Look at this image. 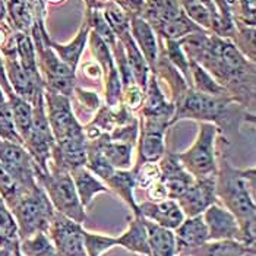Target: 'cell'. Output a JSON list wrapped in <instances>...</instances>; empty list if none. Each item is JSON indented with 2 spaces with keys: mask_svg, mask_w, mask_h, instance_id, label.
Returning a JSON list of instances; mask_svg holds the SVG:
<instances>
[{
  "mask_svg": "<svg viewBox=\"0 0 256 256\" xmlns=\"http://www.w3.org/2000/svg\"><path fill=\"white\" fill-rule=\"evenodd\" d=\"M256 168H237L227 158L218 160L216 190L218 202L236 217L240 238L246 246H255Z\"/></svg>",
  "mask_w": 256,
  "mask_h": 256,
  "instance_id": "1",
  "label": "cell"
},
{
  "mask_svg": "<svg viewBox=\"0 0 256 256\" xmlns=\"http://www.w3.org/2000/svg\"><path fill=\"white\" fill-rule=\"evenodd\" d=\"M244 108L228 97H212L189 88L174 102V114L170 124L182 120L208 122L220 126L228 128L233 120V113Z\"/></svg>",
  "mask_w": 256,
  "mask_h": 256,
  "instance_id": "2",
  "label": "cell"
},
{
  "mask_svg": "<svg viewBox=\"0 0 256 256\" xmlns=\"http://www.w3.org/2000/svg\"><path fill=\"white\" fill-rule=\"evenodd\" d=\"M37 182L44 189L56 212L80 224L86 221V210L79 200L69 172L62 170L48 161L47 172H40L37 168Z\"/></svg>",
  "mask_w": 256,
  "mask_h": 256,
  "instance_id": "3",
  "label": "cell"
},
{
  "mask_svg": "<svg viewBox=\"0 0 256 256\" xmlns=\"http://www.w3.org/2000/svg\"><path fill=\"white\" fill-rule=\"evenodd\" d=\"M9 210L15 218L20 240L40 232L47 233V228L56 212L40 184L31 189H24Z\"/></svg>",
  "mask_w": 256,
  "mask_h": 256,
  "instance_id": "4",
  "label": "cell"
},
{
  "mask_svg": "<svg viewBox=\"0 0 256 256\" xmlns=\"http://www.w3.org/2000/svg\"><path fill=\"white\" fill-rule=\"evenodd\" d=\"M218 135L220 128L217 124L202 122L192 146L178 154L182 166L190 176H194V178H211L217 174Z\"/></svg>",
  "mask_w": 256,
  "mask_h": 256,
  "instance_id": "5",
  "label": "cell"
},
{
  "mask_svg": "<svg viewBox=\"0 0 256 256\" xmlns=\"http://www.w3.org/2000/svg\"><path fill=\"white\" fill-rule=\"evenodd\" d=\"M44 104L47 120L56 142L84 134L82 124L74 112L70 97L44 88Z\"/></svg>",
  "mask_w": 256,
  "mask_h": 256,
  "instance_id": "6",
  "label": "cell"
},
{
  "mask_svg": "<svg viewBox=\"0 0 256 256\" xmlns=\"http://www.w3.org/2000/svg\"><path fill=\"white\" fill-rule=\"evenodd\" d=\"M0 164L22 189L38 184L37 166L22 144L0 139Z\"/></svg>",
  "mask_w": 256,
  "mask_h": 256,
  "instance_id": "7",
  "label": "cell"
},
{
  "mask_svg": "<svg viewBox=\"0 0 256 256\" xmlns=\"http://www.w3.org/2000/svg\"><path fill=\"white\" fill-rule=\"evenodd\" d=\"M84 224L54 212L47 228L58 256H86L84 249Z\"/></svg>",
  "mask_w": 256,
  "mask_h": 256,
  "instance_id": "8",
  "label": "cell"
},
{
  "mask_svg": "<svg viewBox=\"0 0 256 256\" xmlns=\"http://www.w3.org/2000/svg\"><path fill=\"white\" fill-rule=\"evenodd\" d=\"M170 122L166 118H139V162H158L166 152L164 134Z\"/></svg>",
  "mask_w": 256,
  "mask_h": 256,
  "instance_id": "9",
  "label": "cell"
},
{
  "mask_svg": "<svg viewBox=\"0 0 256 256\" xmlns=\"http://www.w3.org/2000/svg\"><path fill=\"white\" fill-rule=\"evenodd\" d=\"M176 200L184 217L202 216L212 204L218 202L216 176L195 178Z\"/></svg>",
  "mask_w": 256,
  "mask_h": 256,
  "instance_id": "10",
  "label": "cell"
},
{
  "mask_svg": "<svg viewBox=\"0 0 256 256\" xmlns=\"http://www.w3.org/2000/svg\"><path fill=\"white\" fill-rule=\"evenodd\" d=\"M202 218L208 228V242L240 238V227L236 217L220 202L212 204L202 214Z\"/></svg>",
  "mask_w": 256,
  "mask_h": 256,
  "instance_id": "11",
  "label": "cell"
},
{
  "mask_svg": "<svg viewBox=\"0 0 256 256\" xmlns=\"http://www.w3.org/2000/svg\"><path fill=\"white\" fill-rule=\"evenodd\" d=\"M138 211L144 220L172 232L176 230L184 220V214L174 199H164L160 202H151L145 199L138 202Z\"/></svg>",
  "mask_w": 256,
  "mask_h": 256,
  "instance_id": "12",
  "label": "cell"
},
{
  "mask_svg": "<svg viewBox=\"0 0 256 256\" xmlns=\"http://www.w3.org/2000/svg\"><path fill=\"white\" fill-rule=\"evenodd\" d=\"M161 170V182L167 189L168 199H178L195 180L184 167L182 166L178 157V152H164V156L158 161Z\"/></svg>",
  "mask_w": 256,
  "mask_h": 256,
  "instance_id": "13",
  "label": "cell"
},
{
  "mask_svg": "<svg viewBox=\"0 0 256 256\" xmlns=\"http://www.w3.org/2000/svg\"><path fill=\"white\" fill-rule=\"evenodd\" d=\"M50 161L66 172H74L75 168L85 167L86 162V139L82 135L72 136L56 142L52 150Z\"/></svg>",
  "mask_w": 256,
  "mask_h": 256,
  "instance_id": "14",
  "label": "cell"
},
{
  "mask_svg": "<svg viewBox=\"0 0 256 256\" xmlns=\"http://www.w3.org/2000/svg\"><path fill=\"white\" fill-rule=\"evenodd\" d=\"M173 233L176 240V255H182L208 242V228L202 216L184 217Z\"/></svg>",
  "mask_w": 256,
  "mask_h": 256,
  "instance_id": "15",
  "label": "cell"
},
{
  "mask_svg": "<svg viewBox=\"0 0 256 256\" xmlns=\"http://www.w3.org/2000/svg\"><path fill=\"white\" fill-rule=\"evenodd\" d=\"M142 116L144 118H166L172 122L174 114V104L166 98V94L160 88L158 79L156 75L150 76L148 85L145 90V97L142 104Z\"/></svg>",
  "mask_w": 256,
  "mask_h": 256,
  "instance_id": "16",
  "label": "cell"
},
{
  "mask_svg": "<svg viewBox=\"0 0 256 256\" xmlns=\"http://www.w3.org/2000/svg\"><path fill=\"white\" fill-rule=\"evenodd\" d=\"M118 246L126 249L130 254L138 256H150V243H148V230L146 221L140 214H132V220L128 224V228L116 236Z\"/></svg>",
  "mask_w": 256,
  "mask_h": 256,
  "instance_id": "17",
  "label": "cell"
},
{
  "mask_svg": "<svg viewBox=\"0 0 256 256\" xmlns=\"http://www.w3.org/2000/svg\"><path fill=\"white\" fill-rule=\"evenodd\" d=\"M129 28H130L132 38L136 42L144 59L150 66V70L154 72L158 60V47L154 30L151 28V25L146 20L140 18V16L130 18Z\"/></svg>",
  "mask_w": 256,
  "mask_h": 256,
  "instance_id": "18",
  "label": "cell"
},
{
  "mask_svg": "<svg viewBox=\"0 0 256 256\" xmlns=\"http://www.w3.org/2000/svg\"><path fill=\"white\" fill-rule=\"evenodd\" d=\"M70 176L74 180L76 194L82 206L86 210L94 199L98 196L100 194H108V188L102 180H100L96 174H92L86 167H79L70 172Z\"/></svg>",
  "mask_w": 256,
  "mask_h": 256,
  "instance_id": "19",
  "label": "cell"
},
{
  "mask_svg": "<svg viewBox=\"0 0 256 256\" xmlns=\"http://www.w3.org/2000/svg\"><path fill=\"white\" fill-rule=\"evenodd\" d=\"M92 142L98 146L102 156L116 170H130L134 167L132 160H134L135 145L112 140L108 138V134L101 135L98 139H96Z\"/></svg>",
  "mask_w": 256,
  "mask_h": 256,
  "instance_id": "20",
  "label": "cell"
},
{
  "mask_svg": "<svg viewBox=\"0 0 256 256\" xmlns=\"http://www.w3.org/2000/svg\"><path fill=\"white\" fill-rule=\"evenodd\" d=\"M183 256H250L255 255V246H246L238 240L206 242L202 246L190 249Z\"/></svg>",
  "mask_w": 256,
  "mask_h": 256,
  "instance_id": "21",
  "label": "cell"
},
{
  "mask_svg": "<svg viewBox=\"0 0 256 256\" xmlns=\"http://www.w3.org/2000/svg\"><path fill=\"white\" fill-rule=\"evenodd\" d=\"M90 31H91V25L88 20H85V24L80 26L79 32L76 34V37L74 41H70L69 44H58L52 40H48V44L50 47L53 48V52L58 54L64 64H68L72 70L76 69L80 56L85 50V46H86V41H88V36H90Z\"/></svg>",
  "mask_w": 256,
  "mask_h": 256,
  "instance_id": "22",
  "label": "cell"
},
{
  "mask_svg": "<svg viewBox=\"0 0 256 256\" xmlns=\"http://www.w3.org/2000/svg\"><path fill=\"white\" fill-rule=\"evenodd\" d=\"M106 186L110 192L118 195L132 211V214H138V202L135 199V174L130 170H116L113 176L106 182Z\"/></svg>",
  "mask_w": 256,
  "mask_h": 256,
  "instance_id": "23",
  "label": "cell"
},
{
  "mask_svg": "<svg viewBox=\"0 0 256 256\" xmlns=\"http://www.w3.org/2000/svg\"><path fill=\"white\" fill-rule=\"evenodd\" d=\"M146 221V220H145ZM150 256H176V240L172 230L146 221Z\"/></svg>",
  "mask_w": 256,
  "mask_h": 256,
  "instance_id": "24",
  "label": "cell"
},
{
  "mask_svg": "<svg viewBox=\"0 0 256 256\" xmlns=\"http://www.w3.org/2000/svg\"><path fill=\"white\" fill-rule=\"evenodd\" d=\"M189 62H190L189 66H190L192 90L202 92V94H206V96H212V97H228L226 90L212 78V75L205 68H202L199 63L194 62V60H189Z\"/></svg>",
  "mask_w": 256,
  "mask_h": 256,
  "instance_id": "25",
  "label": "cell"
},
{
  "mask_svg": "<svg viewBox=\"0 0 256 256\" xmlns=\"http://www.w3.org/2000/svg\"><path fill=\"white\" fill-rule=\"evenodd\" d=\"M154 32L160 34L161 37H164L166 40H176V41H178V40L189 36V34L206 32V31L204 28H200L199 25H196L183 10L174 20H168V22L157 26L154 30Z\"/></svg>",
  "mask_w": 256,
  "mask_h": 256,
  "instance_id": "26",
  "label": "cell"
},
{
  "mask_svg": "<svg viewBox=\"0 0 256 256\" xmlns=\"http://www.w3.org/2000/svg\"><path fill=\"white\" fill-rule=\"evenodd\" d=\"M8 102L10 106L15 128L20 134L22 142H25V139L28 138V135L31 132V126H32V104L28 102L26 100L18 97L15 92L8 96Z\"/></svg>",
  "mask_w": 256,
  "mask_h": 256,
  "instance_id": "27",
  "label": "cell"
},
{
  "mask_svg": "<svg viewBox=\"0 0 256 256\" xmlns=\"http://www.w3.org/2000/svg\"><path fill=\"white\" fill-rule=\"evenodd\" d=\"M20 252L22 256H58L50 237L44 232L20 240Z\"/></svg>",
  "mask_w": 256,
  "mask_h": 256,
  "instance_id": "28",
  "label": "cell"
},
{
  "mask_svg": "<svg viewBox=\"0 0 256 256\" xmlns=\"http://www.w3.org/2000/svg\"><path fill=\"white\" fill-rule=\"evenodd\" d=\"M114 248H118L116 236L92 233L84 228V249L86 256H102Z\"/></svg>",
  "mask_w": 256,
  "mask_h": 256,
  "instance_id": "29",
  "label": "cell"
},
{
  "mask_svg": "<svg viewBox=\"0 0 256 256\" xmlns=\"http://www.w3.org/2000/svg\"><path fill=\"white\" fill-rule=\"evenodd\" d=\"M88 41L91 46V52L96 56V62L98 63L102 69V74L107 75L108 70L114 66V60H113V54H112V48L102 41L96 31H90L88 36Z\"/></svg>",
  "mask_w": 256,
  "mask_h": 256,
  "instance_id": "30",
  "label": "cell"
},
{
  "mask_svg": "<svg viewBox=\"0 0 256 256\" xmlns=\"http://www.w3.org/2000/svg\"><path fill=\"white\" fill-rule=\"evenodd\" d=\"M8 10L10 20L20 31H28L34 25V16L30 6H26L20 0H8Z\"/></svg>",
  "mask_w": 256,
  "mask_h": 256,
  "instance_id": "31",
  "label": "cell"
},
{
  "mask_svg": "<svg viewBox=\"0 0 256 256\" xmlns=\"http://www.w3.org/2000/svg\"><path fill=\"white\" fill-rule=\"evenodd\" d=\"M132 172L135 174V186L144 190L161 178L158 162H138L135 167H132Z\"/></svg>",
  "mask_w": 256,
  "mask_h": 256,
  "instance_id": "32",
  "label": "cell"
},
{
  "mask_svg": "<svg viewBox=\"0 0 256 256\" xmlns=\"http://www.w3.org/2000/svg\"><path fill=\"white\" fill-rule=\"evenodd\" d=\"M166 46H167V59H168V62L176 69L180 70L182 76L186 79V82L189 84V80H190V66H189V63L190 62L186 58L184 52L182 50L178 41H176V40H166Z\"/></svg>",
  "mask_w": 256,
  "mask_h": 256,
  "instance_id": "33",
  "label": "cell"
},
{
  "mask_svg": "<svg viewBox=\"0 0 256 256\" xmlns=\"http://www.w3.org/2000/svg\"><path fill=\"white\" fill-rule=\"evenodd\" d=\"M0 236L12 244L20 243L18 227H16L15 218L2 196H0Z\"/></svg>",
  "mask_w": 256,
  "mask_h": 256,
  "instance_id": "34",
  "label": "cell"
},
{
  "mask_svg": "<svg viewBox=\"0 0 256 256\" xmlns=\"http://www.w3.org/2000/svg\"><path fill=\"white\" fill-rule=\"evenodd\" d=\"M0 139L24 145L20 134H18V130L15 128L12 112H10V106H9L8 101L0 104Z\"/></svg>",
  "mask_w": 256,
  "mask_h": 256,
  "instance_id": "35",
  "label": "cell"
},
{
  "mask_svg": "<svg viewBox=\"0 0 256 256\" xmlns=\"http://www.w3.org/2000/svg\"><path fill=\"white\" fill-rule=\"evenodd\" d=\"M106 101L108 107H116L120 104L122 98V92H123V85H122V79L118 75L116 66H113L108 74L106 75Z\"/></svg>",
  "mask_w": 256,
  "mask_h": 256,
  "instance_id": "36",
  "label": "cell"
},
{
  "mask_svg": "<svg viewBox=\"0 0 256 256\" xmlns=\"http://www.w3.org/2000/svg\"><path fill=\"white\" fill-rule=\"evenodd\" d=\"M22 190L24 189L0 164V196L3 198V200L6 202L8 208L18 199V196L22 194Z\"/></svg>",
  "mask_w": 256,
  "mask_h": 256,
  "instance_id": "37",
  "label": "cell"
},
{
  "mask_svg": "<svg viewBox=\"0 0 256 256\" xmlns=\"http://www.w3.org/2000/svg\"><path fill=\"white\" fill-rule=\"evenodd\" d=\"M108 138L116 142H123V144H130V145H136L139 138V120L136 118L132 122L122 124L114 128L110 134Z\"/></svg>",
  "mask_w": 256,
  "mask_h": 256,
  "instance_id": "38",
  "label": "cell"
},
{
  "mask_svg": "<svg viewBox=\"0 0 256 256\" xmlns=\"http://www.w3.org/2000/svg\"><path fill=\"white\" fill-rule=\"evenodd\" d=\"M144 97H145V92L139 88L136 84H132L126 88H123V92H122V98H120V104L128 110L132 114L139 112L142 108V104H144Z\"/></svg>",
  "mask_w": 256,
  "mask_h": 256,
  "instance_id": "39",
  "label": "cell"
},
{
  "mask_svg": "<svg viewBox=\"0 0 256 256\" xmlns=\"http://www.w3.org/2000/svg\"><path fill=\"white\" fill-rule=\"evenodd\" d=\"M72 97L75 98L78 106L85 107V112H88V113H96L101 107V101H100V97L97 92L86 91V90H82L79 86H75Z\"/></svg>",
  "mask_w": 256,
  "mask_h": 256,
  "instance_id": "40",
  "label": "cell"
},
{
  "mask_svg": "<svg viewBox=\"0 0 256 256\" xmlns=\"http://www.w3.org/2000/svg\"><path fill=\"white\" fill-rule=\"evenodd\" d=\"M144 192L146 195V200H151V202H160V200L168 199L167 189H166L164 183L161 182V178L158 182H156V183H152L151 186H148Z\"/></svg>",
  "mask_w": 256,
  "mask_h": 256,
  "instance_id": "41",
  "label": "cell"
},
{
  "mask_svg": "<svg viewBox=\"0 0 256 256\" xmlns=\"http://www.w3.org/2000/svg\"><path fill=\"white\" fill-rule=\"evenodd\" d=\"M82 74L84 76L90 80H100L102 78V69L96 60H90V62H85L82 64Z\"/></svg>",
  "mask_w": 256,
  "mask_h": 256,
  "instance_id": "42",
  "label": "cell"
},
{
  "mask_svg": "<svg viewBox=\"0 0 256 256\" xmlns=\"http://www.w3.org/2000/svg\"><path fill=\"white\" fill-rule=\"evenodd\" d=\"M4 16H6V6H4V2L0 0V22L4 20Z\"/></svg>",
  "mask_w": 256,
  "mask_h": 256,
  "instance_id": "43",
  "label": "cell"
},
{
  "mask_svg": "<svg viewBox=\"0 0 256 256\" xmlns=\"http://www.w3.org/2000/svg\"><path fill=\"white\" fill-rule=\"evenodd\" d=\"M8 40H9V38L6 37L4 31H3V30L0 28V48H2V47H3V46H4V44L8 42Z\"/></svg>",
  "mask_w": 256,
  "mask_h": 256,
  "instance_id": "44",
  "label": "cell"
},
{
  "mask_svg": "<svg viewBox=\"0 0 256 256\" xmlns=\"http://www.w3.org/2000/svg\"><path fill=\"white\" fill-rule=\"evenodd\" d=\"M9 256H22L20 252V243H18V244H16V246H15V248L10 250V255Z\"/></svg>",
  "mask_w": 256,
  "mask_h": 256,
  "instance_id": "45",
  "label": "cell"
},
{
  "mask_svg": "<svg viewBox=\"0 0 256 256\" xmlns=\"http://www.w3.org/2000/svg\"><path fill=\"white\" fill-rule=\"evenodd\" d=\"M6 101H8V98H6V94H4L3 88L0 86V104H2V102H6Z\"/></svg>",
  "mask_w": 256,
  "mask_h": 256,
  "instance_id": "46",
  "label": "cell"
},
{
  "mask_svg": "<svg viewBox=\"0 0 256 256\" xmlns=\"http://www.w3.org/2000/svg\"><path fill=\"white\" fill-rule=\"evenodd\" d=\"M46 2H48V3H54V4H58V3H63L64 0H46Z\"/></svg>",
  "mask_w": 256,
  "mask_h": 256,
  "instance_id": "47",
  "label": "cell"
},
{
  "mask_svg": "<svg viewBox=\"0 0 256 256\" xmlns=\"http://www.w3.org/2000/svg\"><path fill=\"white\" fill-rule=\"evenodd\" d=\"M118 2H122V0H118Z\"/></svg>",
  "mask_w": 256,
  "mask_h": 256,
  "instance_id": "48",
  "label": "cell"
},
{
  "mask_svg": "<svg viewBox=\"0 0 256 256\" xmlns=\"http://www.w3.org/2000/svg\"><path fill=\"white\" fill-rule=\"evenodd\" d=\"M176 256H183V255H176Z\"/></svg>",
  "mask_w": 256,
  "mask_h": 256,
  "instance_id": "49",
  "label": "cell"
}]
</instances>
